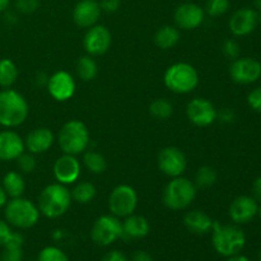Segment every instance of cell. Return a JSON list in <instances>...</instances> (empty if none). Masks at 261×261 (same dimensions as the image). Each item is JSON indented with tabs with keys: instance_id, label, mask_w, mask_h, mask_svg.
<instances>
[{
	"instance_id": "obj_1",
	"label": "cell",
	"mask_w": 261,
	"mask_h": 261,
	"mask_svg": "<svg viewBox=\"0 0 261 261\" xmlns=\"http://www.w3.org/2000/svg\"><path fill=\"white\" fill-rule=\"evenodd\" d=\"M30 115V106L22 93L13 88L0 91V125L14 129L24 124Z\"/></svg>"
},
{
	"instance_id": "obj_2",
	"label": "cell",
	"mask_w": 261,
	"mask_h": 261,
	"mask_svg": "<svg viewBox=\"0 0 261 261\" xmlns=\"http://www.w3.org/2000/svg\"><path fill=\"white\" fill-rule=\"evenodd\" d=\"M70 190L63 184H50L38 195L37 206L42 216L48 219H56L66 214L71 206Z\"/></svg>"
},
{
	"instance_id": "obj_3",
	"label": "cell",
	"mask_w": 261,
	"mask_h": 261,
	"mask_svg": "<svg viewBox=\"0 0 261 261\" xmlns=\"http://www.w3.org/2000/svg\"><path fill=\"white\" fill-rule=\"evenodd\" d=\"M212 244L219 255L229 257L242 251L246 245V236L245 232L234 224H221L214 221Z\"/></svg>"
},
{
	"instance_id": "obj_4",
	"label": "cell",
	"mask_w": 261,
	"mask_h": 261,
	"mask_svg": "<svg viewBox=\"0 0 261 261\" xmlns=\"http://www.w3.org/2000/svg\"><path fill=\"white\" fill-rule=\"evenodd\" d=\"M58 142L63 153L78 155L88 149L91 135L84 122L79 120H69L59 130Z\"/></svg>"
},
{
	"instance_id": "obj_5",
	"label": "cell",
	"mask_w": 261,
	"mask_h": 261,
	"mask_svg": "<svg viewBox=\"0 0 261 261\" xmlns=\"http://www.w3.org/2000/svg\"><path fill=\"white\" fill-rule=\"evenodd\" d=\"M40 211L37 204L23 196L12 198L4 206L5 221L18 229H30L40 221Z\"/></svg>"
},
{
	"instance_id": "obj_6",
	"label": "cell",
	"mask_w": 261,
	"mask_h": 261,
	"mask_svg": "<svg viewBox=\"0 0 261 261\" xmlns=\"http://www.w3.org/2000/svg\"><path fill=\"white\" fill-rule=\"evenodd\" d=\"M198 188L189 178L178 176L171 178L162 193V201L170 211H184L191 205L196 198Z\"/></svg>"
},
{
	"instance_id": "obj_7",
	"label": "cell",
	"mask_w": 261,
	"mask_h": 261,
	"mask_svg": "<svg viewBox=\"0 0 261 261\" xmlns=\"http://www.w3.org/2000/svg\"><path fill=\"white\" fill-rule=\"evenodd\" d=\"M163 82L173 93L188 94L198 87L199 74L191 64L175 63L166 69Z\"/></svg>"
},
{
	"instance_id": "obj_8",
	"label": "cell",
	"mask_w": 261,
	"mask_h": 261,
	"mask_svg": "<svg viewBox=\"0 0 261 261\" xmlns=\"http://www.w3.org/2000/svg\"><path fill=\"white\" fill-rule=\"evenodd\" d=\"M91 239L96 245L107 247L122 239V222L114 214L98 217L91 229Z\"/></svg>"
},
{
	"instance_id": "obj_9",
	"label": "cell",
	"mask_w": 261,
	"mask_h": 261,
	"mask_svg": "<svg viewBox=\"0 0 261 261\" xmlns=\"http://www.w3.org/2000/svg\"><path fill=\"white\" fill-rule=\"evenodd\" d=\"M138 206V194L127 184L117 185L109 196L110 213L117 218H126L134 214Z\"/></svg>"
},
{
	"instance_id": "obj_10",
	"label": "cell",
	"mask_w": 261,
	"mask_h": 261,
	"mask_svg": "<svg viewBox=\"0 0 261 261\" xmlns=\"http://www.w3.org/2000/svg\"><path fill=\"white\" fill-rule=\"evenodd\" d=\"M157 163L161 172L173 178L184 175L188 167V158L180 148L166 147L158 154Z\"/></svg>"
},
{
	"instance_id": "obj_11",
	"label": "cell",
	"mask_w": 261,
	"mask_h": 261,
	"mask_svg": "<svg viewBox=\"0 0 261 261\" xmlns=\"http://www.w3.org/2000/svg\"><path fill=\"white\" fill-rule=\"evenodd\" d=\"M112 43V35L103 24H94L87 28L83 37V47L91 56H101L110 50Z\"/></svg>"
},
{
	"instance_id": "obj_12",
	"label": "cell",
	"mask_w": 261,
	"mask_h": 261,
	"mask_svg": "<svg viewBox=\"0 0 261 261\" xmlns=\"http://www.w3.org/2000/svg\"><path fill=\"white\" fill-rule=\"evenodd\" d=\"M217 109L209 99L194 98L186 106V116L191 124L199 127H206L217 120Z\"/></svg>"
},
{
	"instance_id": "obj_13",
	"label": "cell",
	"mask_w": 261,
	"mask_h": 261,
	"mask_svg": "<svg viewBox=\"0 0 261 261\" xmlns=\"http://www.w3.org/2000/svg\"><path fill=\"white\" fill-rule=\"evenodd\" d=\"M229 76L234 83H255L261 76V64L252 58L234 59L229 65Z\"/></svg>"
},
{
	"instance_id": "obj_14",
	"label": "cell",
	"mask_w": 261,
	"mask_h": 261,
	"mask_svg": "<svg viewBox=\"0 0 261 261\" xmlns=\"http://www.w3.org/2000/svg\"><path fill=\"white\" fill-rule=\"evenodd\" d=\"M205 19V10L196 3H184L178 5L173 14V20L178 30L193 31L200 27Z\"/></svg>"
},
{
	"instance_id": "obj_15",
	"label": "cell",
	"mask_w": 261,
	"mask_h": 261,
	"mask_svg": "<svg viewBox=\"0 0 261 261\" xmlns=\"http://www.w3.org/2000/svg\"><path fill=\"white\" fill-rule=\"evenodd\" d=\"M46 88L55 101L66 102L75 93V79L69 71L59 70L50 75Z\"/></svg>"
},
{
	"instance_id": "obj_16",
	"label": "cell",
	"mask_w": 261,
	"mask_h": 261,
	"mask_svg": "<svg viewBox=\"0 0 261 261\" xmlns=\"http://www.w3.org/2000/svg\"><path fill=\"white\" fill-rule=\"evenodd\" d=\"M53 172L56 182L63 184L65 186L73 185L79 180V176H81L82 172V165L78 158H76V155L64 153L54 163Z\"/></svg>"
},
{
	"instance_id": "obj_17",
	"label": "cell",
	"mask_w": 261,
	"mask_h": 261,
	"mask_svg": "<svg viewBox=\"0 0 261 261\" xmlns=\"http://www.w3.org/2000/svg\"><path fill=\"white\" fill-rule=\"evenodd\" d=\"M259 205L256 199L242 195L234 199L229 205V218L236 224H246L257 216Z\"/></svg>"
},
{
	"instance_id": "obj_18",
	"label": "cell",
	"mask_w": 261,
	"mask_h": 261,
	"mask_svg": "<svg viewBox=\"0 0 261 261\" xmlns=\"http://www.w3.org/2000/svg\"><path fill=\"white\" fill-rule=\"evenodd\" d=\"M101 14L102 9L97 0H81L73 9V20L78 27L89 28L98 23Z\"/></svg>"
},
{
	"instance_id": "obj_19",
	"label": "cell",
	"mask_w": 261,
	"mask_h": 261,
	"mask_svg": "<svg viewBox=\"0 0 261 261\" xmlns=\"http://www.w3.org/2000/svg\"><path fill=\"white\" fill-rule=\"evenodd\" d=\"M25 150L24 139L12 129L0 132V161H15Z\"/></svg>"
},
{
	"instance_id": "obj_20",
	"label": "cell",
	"mask_w": 261,
	"mask_h": 261,
	"mask_svg": "<svg viewBox=\"0 0 261 261\" xmlns=\"http://www.w3.org/2000/svg\"><path fill=\"white\" fill-rule=\"evenodd\" d=\"M257 12L251 8H241L229 19V31L236 37H244L254 32L257 25Z\"/></svg>"
},
{
	"instance_id": "obj_21",
	"label": "cell",
	"mask_w": 261,
	"mask_h": 261,
	"mask_svg": "<svg viewBox=\"0 0 261 261\" xmlns=\"http://www.w3.org/2000/svg\"><path fill=\"white\" fill-rule=\"evenodd\" d=\"M55 135L48 127H37L27 134L24 139V147L32 154H43L53 147Z\"/></svg>"
},
{
	"instance_id": "obj_22",
	"label": "cell",
	"mask_w": 261,
	"mask_h": 261,
	"mask_svg": "<svg viewBox=\"0 0 261 261\" xmlns=\"http://www.w3.org/2000/svg\"><path fill=\"white\" fill-rule=\"evenodd\" d=\"M150 232V223L145 217L132 214L122 222V239L142 240Z\"/></svg>"
},
{
	"instance_id": "obj_23",
	"label": "cell",
	"mask_w": 261,
	"mask_h": 261,
	"mask_svg": "<svg viewBox=\"0 0 261 261\" xmlns=\"http://www.w3.org/2000/svg\"><path fill=\"white\" fill-rule=\"evenodd\" d=\"M184 226L194 234H208L213 229L214 221L205 212L191 211L184 217Z\"/></svg>"
},
{
	"instance_id": "obj_24",
	"label": "cell",
	"mask_w": 261,
	"mask_h": 261,
	"mask_svg": "<svg viewBox=\"0 0 261 261\" xmlns=\"http://www.w3.org/2000/svg\"><path fill=\"white\" fill-rule=\"evenodd\" d=\"M3 189L7 193L8 198H19L25 191V181L22 173L18 171H9L3 177Z\"/></svg>"
},
{
	"instance_id": "obj_25",
	"label": "cell",
	"mask_w": 261,
	"mask_h": 261,
	"mask_svg": "<svg viewBox=\"0 0 261 261\" xmlns=\"http://www.w3.org/2000/svg\"><path fill=\"white\" fill-rule=\"evenodd\" d=\"M180 38V30L176 25L167 24L158 28L154 35V43L162 50H168V48L177 45Z\"/></svg>"
},
{
	"instance_id": "obj_26",
	"label": "cell",
	"mask_w": 261,
	"mask_h": 261,
	"mask_svg": "<svg viewBox=\"0 0 261 261\" xmlns=\"http://www.w3.org/2000/svg\"><path fill=\"white\" fill-rule=\"evenodd\" d=\"M23 236L14 232L9 241L3 246L0 261H23Z\"/></svg>"
},
{
	"instance_id": "obj_27",
	"label": "cell",
	"mask_w": 261,
	"mask_h": 261,
	"mask_svg": "<svg viewBox=\"0 0 261 261\" xmlns=\"http://www.w3.org/2000/svg\"><path fill=\"white\" fill-rule=\"evenodd\" d=\"M76 75L79 76V79H82L83 82H91L98 74V65H97L96 60L93 59V56L91 55H84L76 63Z\"/></svg>"
},
{
	"instance_id": "obj_28",
	"label": "cell",
	"mask_w": 261,
	"mask_h": 261,
	"mask_svg": "<svg viewBox=\"0 0 261 261\" xmlns=\"http://www.w3.org/2000/svg\"><path fill=\"white\" fill-rule=\"evenodd\" d=\"M71 199L79 204H89L94 198H96L97 189L89 181H82L74 185L70 190Z\"/></svg>"
},
{
	"instance_id": "obj_29",
	"label": "cell",
	"mask_w": 261,
	"mask_h": 261,
	"mask_svg": "<svg viewBox=\"0 0 261 261\" xmlns=\"http://www.w3.org/2000/svg\"><path fill=\"white\" fill-rule=\"evenodd\" d=\"M18 68L13 60L8 58L0 59V87L12 88L18 79Z\"/></svg>"
},
{
	"instance_id": "obj_30",
	"label": "cell",
	"mask_w": 261,
	"mask_h": 261,
	"mask_svg": "<svg viewBox=\"0 0 261 261\" xmlns=\"http://www.w3.org/2000/svg\"><path fill=\"white\" fill-rule=\"evenodd\" d=\"M83 163L87 170L94 175H101L107 168L106 158L96 150H86L83 153Z\"/></svg>"
},
{
	"instance_id": "obj_31",
	"label": "cell",
	"mask_w": 261,
	"mask_h": 261,
	"mask_svg": "<svg viewBox=\"0 0 261 261\" xmlns=\"http://www.w3.org/2000/svg\"><path fill=\"white\" fill-rule=\"evenodd\" d=\"M217 178H218V176H217L216 170L213 167H211V166H203V167H200L196 171L194 184H195V186L198 189H208L212 188L217 182Z\"/></svg>"
},
{
	"instance_id": "obj_32",
	"label": "cell",
	"mask_w": 261,
	"mask_h": 261,
	"mask_svg": "<svg viewBox=\"0 0 261 261\" xmlns=\"http://www.w3.org/2000/svg\"><path fill=\"white\" fill-rule=\"evenodd\" d=\"M149 112L158 120H166L173 114V105L166 98H155L149 105Z\"/></svg>"
},
{
	"instance_id": "obj_33",
	"label": "cell",
	"mask_w": 261,
	"mask_h": 261,
	"mask_svg": "<svg viewBox=\"0 0 261 261\" xmlns=\"http://www.w3.org/2000/svg\"><path fill=\"white\" fill-rule=\"evenodd\" d=\"M37 261H69V257L59 247L46 246L38 254Z\"/></svg>"
},
{
	"instance_id": "obj_34",
	"label": "cell",
	"mask_w": 261,
	"mask_h": 261,
	"mask_svg": "<svg viewBox=\"0 0 261 261\" xmlns=\"http://www.w3.org/2000/svg\"><path fill=\"white\" fill-rule=\"evenodd\" d=\"M229 9V0H208L205 5V14L209 17H221Z\"/></svg>"
},
{
	"instance_id": "obj_35",
	"label": "cell",
	"mask_w": 261,
	"mask_h": 261,
	"mask_svg": "<svg viewBox=\"0 0 261 261\" xmlns=\"http://www.w3.org/2000/svg\"><path fill=\"white\" fill-rule=\"evenodd\" d=\"M15 161H17L18 168L23 173H32L37 167V161H36L35 154L30 152L25 153V150Z\"/></svg>"
},
{
	"instance_id": "obj_36",
	"label": "cell",
	"mask_w": 261,
	"mask_h": 261,
	"mask_svg": "<svg viewBox=\"0 0 261 261\" xmlns=\"http://www.w3.org/2000/svg\"><path fill=\"white\" fill-rule=\"evenodd\" d=\"M40 7V0H14L15 12L20 14H32Z\"/></svg>"
},
{
	"instance_id": "obj_37",
	"label": "cell",
	"mask_w": 261,
	"mask_h": 261,
	"mask_svg": "<svg viewBox=\"0 0 261 261\" xmlns=\"http://www.w3.org/2000/svg\"><path fill=\"white\" fill-rule=\"evenodd\" d=\"M222 51H223L224 56L231 60L240 58V45L237 43V41L232 40V38L224 41L222 45Z\"/></svg>"
},
{
	"instance_id": "obj_38",
	"label": "cell",
	"mask_w": 261,
	"mask_h": 261,
	"mask_svg": "<svg viewBox=\"0 0 261 261\" xmlns=\"http://www.w3.org/2000/svg\"><path fill=\"white\" fill-rule=\"evenodd\" d=\"M247 103L254 111L261 114V87L252 89L247 96Z\"/></svg>"
},
{
	"instance_id": "obj_39",
	"label": "cell",
	"mask_w": 261,
	"mask_h": 261,
	"mask_svg": "<svg viewBox=\"0 0 261 261\" xmlns=\"http://www.w3.org/2000/svg\"><path fill=\"white\" fill-rule=\"evenodd\" d=\"M13 233L14 232H13L12 226L7 221L0 219V246H4L13 236Z\"/></svg>"
},
{
	"instance_id": "obj_40",
	"label": "cell",
	"mask_w": 261,
	"mask_h": 261,
	"mask_svg": "<svg viewBox=\"0 0 261 261\" xmlns=\"http://www.w3.org/2000/svg\"><path fill=\"white\" fill-rule=\"evenodd\" d=\"M98 3L102 13H115L119 10L120 5H121V0H99Z\"/></svg>"
},
{
	"instance_id": "obj_41",
	"label": "cell",
	"mask_w": 261,
	"mask_h": 261,
	"mask_svg": "<svg viewBox=\"0 0 261 261\" xmlns=\"http://www.w3.org/2000/svg\"><path fill=\"white\" fill-rule=\"evenodd\" d=\"M217 120L223 124H231L234 120V112L231 109H223L222 111L217 112Z\"/></svg>"
},
{
	"instance_id": "obj_42",
	"label": "cell",
	"mask_w": 261,
	"mask_h": 261,
	"mask_svg": "<svg viewBox=\"0 0 261 261\" xmlns=\"http://www.w3.org/2000/svg\"><path fill=\"white\" fill-rule=\"evenodd\" d=\"M101 261H129V259L124 252L119 251V250H112V251L107 252Z\"/></svg>"
},
{
	"instance_id": "obj_43",
	"label": "cell",
	"mask_w": 261,
	"mask_h": 261,
	"mask_svg": "<svg viewBox=\"0 0 261 261\" xmlns=\"http://www.w3.org/2000/svg\"><path fill=\"white\" fill-rule=\"evenodd\" d=\"M132 261H153V257L150 256V254H148L147 251H143V250H138L133 254Z\"/></svg>"
},
{
	"instance_id": "obj_44",
	"label": "cell",
	"mask_w": 261,
	"mask_h": 261,
	"mask_svg": "<svg viewBox=\"0 0 261 261\" xmlns=\"http://www.w3.org/2000/svg\"><path fill=\"white\" fill-rule=\"evenodd\" d=\"M4 20L8 24H15L18 22L17 12H10V10H5L4 12Z\"/></svg>"
},
{
	"instance_id": "obj_45",
	"label": "cell",
	"mask_w": 261,
	"mask_h": 261,
	"mask_svg": "<svg viewBox=\"0 0 261 261\" xmlns=\"http://www.w3.org/2000/svg\"><path fill=\"white\" fill-rule=\"evenodd\" d=\"M48 78H50V76H48L47 74L43 73V71H40V73H37V75H36V84L40 87H46L48 83Z\"/></svg>"
},
{
	"instance_id": "obj_46",
	"label": "cell",
	"mask_w": 261,
	"mask_h": 261,
	"mask_svg": "<svg viewBox=\"0 0 261 261\" xmlns=\"http://www.w3.org/2000/svg\"><path fill=\"white\" fill-rule=\"evenodd\" d=\"M254 194H255V198L259 199L261 200V176L257 177L254 182Z\"/></svg>"
},
{
	"instance_id": "obj_47",
	"label": "cell",
	"mask_w": 261,
	"mask_h": 261,
	"mask_svg": "<svg viewBox=\"0 0 261 261\" xmlns=\"http://www.w3.org/2000/svg\"><path fill=\"white\" fill-rule=\"evenodd\" d=\"M7 201H8L7 193H5V191H4L3 186H0V209L4 208L5 204H7Z\"/></svg>"
},
{
	"instance_id": "obj_48",
	"label": "cell",
	"mask_w": 261,
	"mask_h": 261,
	"mask_svg": "<svg viewBox=\"0 0 261 261\" xmlns=\"http://www.w3.org/2000/svg\"><path fill=\"white\" fill-rule=\"evenodd\" d=\"M226 261H250V260L247 259L246 256H244V255L237 254V255H233V256L227 257V260H226Z\"/></svg>"
},
{
	"instance_id": "obj_49",
	"label": "cell",
	"mask_w": 261,
	"mask_h": 261,
	"mask_svg": "<svg viewBox=\"0 0 261 261\" xmlns=\"http://www.w3.org/2000/svg\"><path fill=\"white\" fill-rule=\"evenodd\" d=\"M10 5V0H0V13H4L8 10Z\"/></svg>"
},
{
	"instance_id": "obj_50",
	"label": "cell",
	"mask_w": 261,
	"mask_h": 261,
	"mask_svg": "<svg viewBox=\"0 0 261 261\" xmlns=\"http://www.w3.org/2000/svg\"><path fill=\"white\" fill-rule=\"evenodd\" d=\"M254 5L259 12H261V0H254Z\"/></svg>"
},
{
	"instance_id": "obj_51",
	"label": "cell",
	"mask_w": 261,
	"mask_h": 261,
	"mask_svg": "<svg viewBox=\"0 0 261 261\" xmlns=\"http://www.w3.org/2000/svg\"><path fill=\"white\" fill-rule=\"evenodd\" d=\"M257 22H259L261 24V12L259 13V14H257Z\"/></svg>"
},
{
	"instance_id": "obj_52",
	"label": "cell",
	"mask_w": 261,
	"mask_h": 261,
	"mask_svg": "<svg viewBox=\"0 0 261 261\" xmlns=\"http://www.w3.org/2000/svg\"><path fill=\"white\" fill-rule=\"evenodd\" d=\"M257 214H259V217L261 218V206H259V211H257Z\"/></svg>"
},
{
	"instance_id": "obj_53",
	"label": "cell",
	"mask_w": 261,
	"mask_h": 261,
	"mask_svg": "<svg viewBox=\"0 0 261 261\" xmlns=\"http://www.w3.org/2000/svg\"><path fill=\"white\" fill-rule=\"evenodd\" d=\"M259 260L261 261V252H260V255H259Z\"/></svg>"
}]
</instances>
